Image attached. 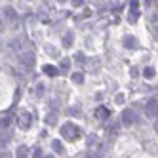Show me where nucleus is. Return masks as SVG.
Masks as SVG:
<instances>
[{"label": "nucleus", "instance_id": "f257e3e1", "mask_svg": "<svg viewBox=\"0 0 158 158\" xmlns=\"http://www.w3.org/2000/svg\"><path fill=\"white\" fill-rule=\"evenodd\" d=\"M137 15H139V0H131L130 2V14H128L130 23H135V21H137Z\"/></svg>", "mask_w": 158, "mask_h": 158}, {"label": "nucleus", "instance_id": "f03ea898", "mask_svg": "<svg viewBox=\"0 0 158 158\" xmlns=\"http://www.w3.org/2000/svg\"><path fill=\"white\" fill-rule=\"evenodd\" d=\"M158 114V101H149V105H147V116H151V118H156Z\"/></svg>", "mask_w": 158, "mask_h": 158}, {"label": "nucleus", "instance_id": "7ed1b4c3", "mask_svg": "<svg viewBox=\"0 0 158 158\" xmlns=\"http://www.w3.org/2000/svg\"><path fill=\"white\" fill-rule=\"evenodd\" d=\"M122 118H124V122H126V124H133L135 120H137V116H135V112L133 110H124V114H122Z\"/></svg>", "mask_w": 158, "mask_h": 158}, {"label": "nucleus", "instance_id": "20e7f679", "mask_svg": "<svg viewBox=\"0 0 158 158\" xmlns=\"http://www.w3.org/2000/svg\"><path fill=\"white\" fill-rule=\"evenodd\" d=\"M4 14H6V17H8V19H12V21L15 19V10H14V8H10V6H8V8H4Z\"/></svg>", "mask_w": 158, "mask_h": 158}, {"label": "nucleus", "instance_id": "39448f33", "mask_svg": "<svg viewBox=\"0 0 158 158\" xmlns=\"http://www.w3.org/2000/svg\"><path fill=\"white\" fill-rule=\"evenodd\" d=\"M32 61V53H25V55H21V63H23L25 67H29Z\"/></svg>", "mask_w": 158, "mask_h": 158}, {"label": "nucleus", "instance_id": "423d86ee", "mask_svg": "<svg viewBox=\"0 0 158 158\" xmlns=\"http://www.w3.org/2000/svg\"><path fill=\"white\" fill-rule=\"evenodd\" d=\"M44 73L50 74V76H53V74H57V69H55V67H52V65H46V67H44Z\"/></svg>", "mask_w": 158, "mask_h": 158}, {"label": "nucleus", "instance_id": "0eeeda50", "mask_svg": "<svg viewBox=\"0 0 158 158\" xmlns=\"http://www.w3.org/2000/svg\"><path fill=\"white\" fill-rule=\"evenodd\" d=\"M73 38H74V36H73V32L69 31V32H67V35H65V40H63V42L67 44V46H71V44H73Z\"/></svg>", "mask_w": 158, "mask_h": 158}, {"label": "nucleus", "instance_id": "6e6552de", "mask_svg": "<svg viewBox=\"0 0 158 158\" xmlns=\"http://www.w3.org/2000/svg\"><path fill=\"white\" fill-rule=\"evenodd\" d=\"M124 42L128 44V48H135V44H137V42H135V38H131V36H126V40H124Z\"/></svg>", "mask_w": 158, "mask_h": 158}, {"label": "nucleus", "instance_id": "1a4fd4ad", "mask_svg": "<svg viewBox=\"0 0 158 158\" xmlns=\"http://www.w3.org/2000/svg\"><path fill=\"white\" fill-rule=\"evenodd\" d=\"M29 120H31V116H29V114H23V118H21V126L27 128V126H29Z\"/></svg>", "mask_w": 158, "mask_h": 158}, {"label": "nucleus", "instance_id": "9d476101", "mask_svg": "<svg viewBox=\"0 0 158 158\" xmlns=\"http://www.w3.org/2000/svg\"><path fill=\"white\" fill-rule=\"evenodd\" d=\"M152 74H154V69H151V67H149V69H145V76H149V78H151Z\"/></svg>", "mask_w": 158, "mask_h": 158}, {"label": "nucleus", "instance_id": "9b49d317", "mask_svg": "<svg viewBox=\"0 0 158 158\" xmlns=\"http://www.w3.org/2000/svg\"><path fill=\"white\" fill-rule=\"evenodd\" d=\"M97 116H101V118L107 116V110H105V109H99V110H97Z\"/></svg>", "mask_w": 158, "mask_h": 158}, {"label": "nucleus", "instance_id": "f8f14e48", "mask_svg": "<svg viewBox=\"0 0 158 158\" xmlns=\"http://www.w3.org/2000/svg\"><path fill=\"white\" fill-rule=\"evenodd\" d=\"M74 80H76V82H82V74L76 73V74H74Z\"/></svg>", "mask_w": 158, "mask_h": 158}, {"label": "nucleus", "instance_id": "ddd939ff", "mask_svg": "<svg viewBox=\"0 0 158 158\" xmlns=\"http://www.w3.org/2000/svg\"><path fill=\"white\" fill-rule=\"evenodd\" d=\"M84 0H73V6H82Z\"/></svg>", "mask_w": 158, "mask_h": 158}, {"label": "nucleus", "instance_id": "4468645a", "mask_svg": "<svg viewBox=\"0 0 158 158\" xmlns=\"http://www.w3.org/2000/svg\"><path fill=\"white\" fill-rule=\"evenodd\" d=\"M53 149H55V151H61V145H59V141H55V143H53Z\"/></svg>", "mask_w": 158, "mask_h": 158}, {"label": "nucleus", "instance_id": "2eb2a0df", "mask_svg": "<svg viewBox=\"0 0 158 158\" xmlns=\"http://www.w3.org/2000/svg\"><path fill=\"white\" fill-rule=\"evenodd\" d=\"M19 158H25V149H19Z\"/></svg>", "mask_w": 158, "mask_h": 158}, {"label": "nucleus", "instance_id": "dca6fc26", "mask_svg": "<svg viewBox=\"0 0 158 158\" xmlns=\"http://www.w3.org/2000/svg\"><path fill=\"white\" fill-rule=\"evenodd\" d=\"M156 130H158V120H156Z\"/></svg>", "mask_w": 158, "mask_h": 158}, {"label": "nucleus", "instance_id": "f3484780", "mask_svg": "<svg viewBox=\"0 0 158 158\" xmlns=\"http://www.w3.org/2000/svg\"><path fill=\"white\" fill-rule=\"evenodd\" d=\"M59 2H65V0H59Z\"/></svg>", "mask_w": 158, "mask_h": 158}]
</instances>
